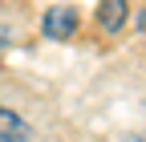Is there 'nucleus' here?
Wrapping results in <instances>:
<instances>
[{
  "label": "nucleus",
  "instance_id": "1",
  "mask_svg": "<svg viewBox=\"0 0 146 142\" xmlns=\"http://www.w3.org/2000/svg\"><path fill=\"white\" fill-rule=\"evenodd\" d=\"M73 33H77V8L53 4V8L45 12V37H53V41H69Z\"/></svg>",
  "mask_w": 146,
  "mask_h": 142
},
{
  "label": "nucleus",
  "instance_id": "2",
  "mask_svg": "<svg viewBox=\"0 0 146 142\" xmlns=\"http://www.w3.org/2000/svg\"><path fill=\"white\" fill-rule=\"evenodd\" d=\"M0 142H29L25 118L16 110H8V106H0Z\"/></svg>",
  "mask_w": 146,
  "mask_h": 142
},
{
  "label": "nucleus",
  "instance_id": "3",
  "mask_svg": "<svg viewBox=\"0 0 146 142\" xmlns=\"http://www.w3.org/2000/svg\"><path fill=\"white\" fill-rule=\"evenodd\" d=\"M126 16H130V4H126V0H102L98 4V21H102L106 33H118L126 25Z\"/></svg>",
  "mask_w": 146,
  "mask_h": 142
},
{
  "label": "nucleus",
  "instance_id": "4",
  "mask_svg": "<svg viewBox=\"0 0 146 142\" xmlns=\"http://www.w3.org/2000/svg\"><path fill=\"white\" fill-rule=\"evenodd\" d=\"M4 45H8V29L0 25V49H4Z\"/></svg>",
  "mask_w": 146,
  "mask_h": 142
},
{
  "label": "nucleus",
  "instance_id": "5",
  "mask_svg": "<svg viewBox=\"0 0 146 142\" xmlns=\"http://www.w3.org/2000/svg\"><path fill=\"white\" fill-rule=\"evenodd\" d=\"M118 142H146L142 134H130V138H118Z\"/></svg>",
  "mask_w": 146,
  "mask_h": 142
}]
</instances>
